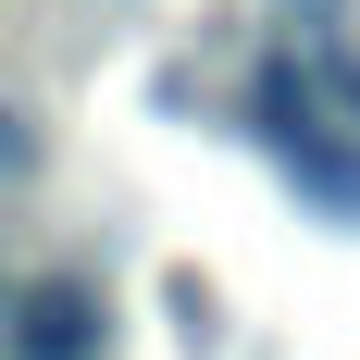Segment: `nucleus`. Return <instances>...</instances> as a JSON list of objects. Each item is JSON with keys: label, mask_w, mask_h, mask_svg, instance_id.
<instances>
[{"label": "nucleus", "mask_w": 360, "mask_h": 360, "mask_svg": "<svg viewBox=\"0 0 360 360\" xmlns=\"http://www.w3.org/2000/svg\"><path fill=\"white\" fill-rule=\"evenodd\" d=\"M13 360H100V286L87 274H25L13 286Z\"/></svg>", "instance_id": "obj_1"}]
</instances>
